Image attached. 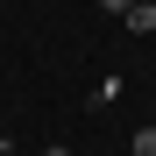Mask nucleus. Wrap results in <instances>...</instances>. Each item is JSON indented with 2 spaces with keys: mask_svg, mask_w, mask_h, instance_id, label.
Here are the masks:
<instances>
[{
  "mask_svg": "<svg viewBox=\"0 0 156 156\" xmlns=\"http://www.w3.org/2000/svg\"><path fill=\"white\" fill-rule=\"evenodd\" d=\"M121 21H128V29H135V36H149V29H156V0H135V7H128Z\"/></svg>",
  "mask_w": 156,
  "mask_h": 156,
  "instance_id": "f257e3e1",
  "label": "nucleus"
},
{
  "mask_svg": "<svg viewBox=\"0 0 156 156\" xmlns=\"http://www.w3.org/2000/svg\"><path fill=\"white\" fill-rule=\"evenodd\" d=\"M135 156H156V128H142V135H135Z\"/></svg>",
  "mask_w": 156,
  "mask_h": 156,
  "instance_id": "f03ea898",
  "label": "nucleus"
},
{
  "mask_svg": "<svg viewBox=\"0 0 156 156\" xmlns=\"http://www.w3.org/2000/svg\"><path fill=\"white\" fill-rule=\"evenodd\" d=\"M99 7H107V14H128V7H135V0H99Z\"/></svg>",
  "mask_w": 156,
  "mask_h": 156,
  "instance_id": "7ed1b4c3",
  "label": "nucleus"
},
{
  "mask_svg": "<svg viewBox=\"0 0 156 156\" xmlns=\"http://www.w3.org/2000/svg\"><path fill=\"white\" fill-rule=\"evenodd\" d=\"M43 156H71V149H43Z\"/></svg>",
  "mask_w": 156,
  "mask_h": 156,
  "instance_id": "20e7f679",
  "label": "nucleus"
}]
</instances>
